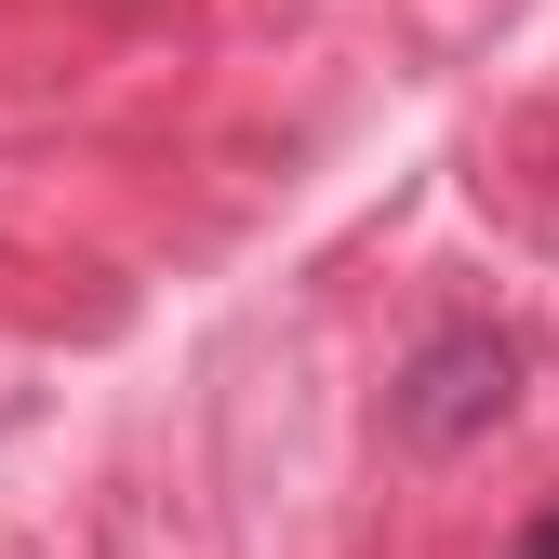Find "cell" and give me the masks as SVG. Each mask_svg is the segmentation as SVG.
I'll list each match as a JSON object with an SVG mask.
<instances>
[{
	"label": "cell",
	"instance_id": "cell-2",
	"mask_svg": "<svg viewBox=\"0 0 559 559\" xmlns=\"http://www.w3.org/2000/svg\"><path fill=\"white\" fill-rule=\"evenodd\" d=\"M507 559H559V493H546V507L520 520V546H507Z\"/></svg>",
	"mask_w": 559,
	"mask_h": 559
},
{
	"label": "cell",
	"instance_id": "cell-1",
	"mask_svg": "<svg viewBox=\"0 0 559 559\" xmlns=\"http://www.w3.org/2000/svg\"><path fill=\"white\" fill-rule=\"evenodd\" d=\"M520 373H533V346L507 320H440V333H413V360L386 373V440L400 453H479L520 413Z\"/></svg>",
	"mask_w": 559,
	"mask_h": 559
}]
</instances>
